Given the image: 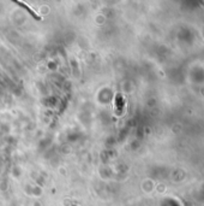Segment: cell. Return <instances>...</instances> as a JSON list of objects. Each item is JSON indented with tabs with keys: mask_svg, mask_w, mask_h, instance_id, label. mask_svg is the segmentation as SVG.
I'll return each mask as SVG.
<instances>
[{
	"mask_svg": "<svg viewBox=\"0 0 204 206\" xmlns=\"http://www.w3.org/2000/svg\"><path fill=\"white\" fill-rule=\"evenodd\" d=\"M17 3H18V4H19V5H22L23 7H25V5H24L23 3H22V1H17ZM27 8H28V7H27ZM28 11H29V12H30V13H31V16L34 17V18H36V19H41V17H39V16H37V13H36V12H34V11H32L31 8H28Z\"/></svg>",
	"mask_w": 204,
	"mask_h": 206,
	"instance_id": "6da1fadb",
	"label": "cell"
}]
</instances>
